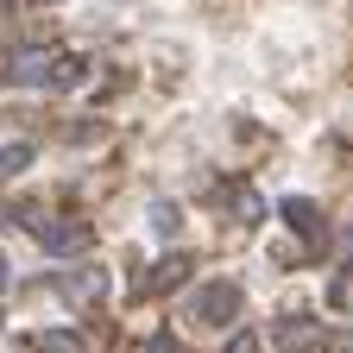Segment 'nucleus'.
I'll use <instances>...</instances> for the list:
<instances>
[{"instance_id":"nucleus-4","label":"nucleus","mask_w":353,"mask_h":353,"mask_svg":"<svg viewBox=\"0 0 353 353\" xmlns=\"http://www.w3.org/2000/svg\"><path fill=\"white\" fill-rule=\"evenodd\" d=\"M190 272H196V265H190V252H164V259L152 265L145 290H152V296H170V290H183V284H190Z\"/></svg>"},{"instance_id":"nucleus-11","label":"nucleus","mask_w":353,"mask_h":353,"mask_svg":"<svg viewBox=\"0 0 353 353\" xmlns=\"http://www.w3.org/2000/svg\"><path fill=\"white\" fill-rule=\"evenodd\" d=\"M82 82V57H57V70H51V88H76Z\"/></svg>"},{"instance_id":"nucleus-14","label":"nucleus","mask_w":353,"mask_h":353,"mask_svg":"<svg viewBox=\"0 0 353 353\" xmlns=\"http://www.w3.org/2000/svg\"><path fill=\"white\" fill-rule=\"evenodd\" d=\"M7 284H13V259L0 252V290H7Z\"/></svg>"},{"instance_id":"nucleus-6","label":"nucleus","mask_w":353,"mask_h":353,"mask_svg":"<svg viewBox=\"0 0 353 353\" xmlns=\"http://www.w3.org/2000/svg\"><path fill=\"white\" fill-rule=\"evenodd\" d=\"M278 214L290 221V234H303V240H322V208L309 202V196H284V202H278Z\"/></svg>"},{"instance_id":"nucleus-9","label":"nucleus","mask_w":353,"mask_h":353,"mask_svg":"<svg viewBox=\"0 0 353 353\" xmlns=\"http://www.w3.org/2000/svg\"><path fill=\"white\" fill-rule=\"evenodd\" d=\"M32 170V145H0V176H19Z\"/></svg>"},{"instance_id":"nucleus-15","label":"nucleus","mask_w":353,"mask_h":353,"mask_svg":"<svg viewBox=\"0 0 353 353\" xmlns=\"http://www.w3.org/2000/svg\"><path fill=\"white\" fill-rule=\"evenodd\" d=\"M347 259H353V234H347Z\"/></svg>"},{"instance_id":"nucleus-8","label":"nucleus","mask_w":353,"mask_h":353,"mask_svg":"<svg viewBox=\"0 0 353 353\" xmlns=\"http://www.w3.org/2000/svg\"><path fill=\"white\" fill-rule=\"evenodd\" d=\"M234 214L259 228V221H265V196H259V190H234Z\"/></svg>"},{"instance_id":"nucleus-3","label":"nucleus","mask_w":353,"mask_h":353,"mask_svg":"<svg viewBox=\"0 0 353 353\" xmlns=\"http://www.w3.org/2000/svg\"><path fill=\"white\" fill-rule=\"evenodd\" d=\"M51 70H57V57L44 51V44H19V51L7 57V70H0V76H7L13 88H51Z\"/></svg>"},{"instance_id":"nucleus-13","label":"nucleus","mask_w":353,"mask_h":353,"mask_svg":"<svg viewBox=\"0 0 353 353\" xmlns=\"http://www.w3.org/2000/svg\"><path fill=\"white\" fill-rule=\"evenodd\" d=\"M145 353H176V341H170V334H152V341H145Z\"/></svg>"},{"instance_id":"nucleus-7","label":"nucleus","mask_w":353,"mask_h":353,"mask_svg":"<svg viewBox=\"0 0 353 353\" xmlns=\"http://www.w3.org/2000/svg\"><path fill=\"white\" fill-rule=\"evenodd\" d=\"M145 228H152L158 240H176V234H183V208H176V202H152V208H145Z\"/></svg>"},{"instance_id":"nucleus-5","label":"nucleus","mask_w":353,"mask_h":353,"mask_svg":"<svg viewBox=\"0 0 353 353\" xmlns=\"http://www.w3.org/2000/svg\"><path fill=\"white\" fill-rule=\"evenodd\" d=\"M38 240H44V252H51V259H70V252H82L88 228H82V221H57V214H51V221H44V234H38Z\"/></svg>"},{"instance_id":"nucleus-10","label":"nucleus","mask_w":353,"mask_h":353,"mask_svg":"<svg viewBox=\"0 0 353 353\" xmlns=\"http://www.w3.org/2000/svg\"><path fill=\"white\" fill-rule=\"evenodd\" d=\"M38 347H44V353H82V334H76V328H51Z\"/></svg>"},{"instance_id":"nucleus-2","label":"nucleus","mask_w":353,"mask_h":353,"mask_svg":"<svg viewBox=\"0 0 353 353\" xmlns=\"http://www.w3.org/2000/svg\"><path fill=\"white\" fill-rule=\"evenodd\" d=\"M108 290H114V278H108V265H70V272H57V296L63 303H108Z\"/></svg>"},{"instance_id":"nucleus-12","label":"nucleus","mask_w":353,"mask_h":353,"mask_svg":"<svg viewBox=\"0 0 353 353\" xmlns=\"http://www.w3.org/2000/svg\"><path fill=\"white\" fill-rule=\"evenodd\" d=\"M228 353H265V341H259V334H246V328H240V334H234V341H228Z\"/></svg>"},{"instance_id":"nucleus-16","label":"nucleus","mask_w":353,"mask_h":353,"mask_svg":"<svg viewBox=\"0 0 353 353\" xmlns=\"http://www.w3.org/2000/svg\"><path fill=\"white\" fill-rule=\"evenodd\" d=\"M334 353H353V347H334Z\"/></svg>"},{"instance_id":"nucleus-1","label":"nucleus","mask_w":353,"mask_h":353,"mask_svg":"<svg viewBox=\"0 0 353 353\" xmlns=\"http://www.w3.org/2000/svg\"><path fill=\"white\" fill-rule=\"evenodd\" d=\"M240 303H246V290L234 278H208L190 296V322H202V328H234L240 322Z\"/></svg>"}]
</instances>
